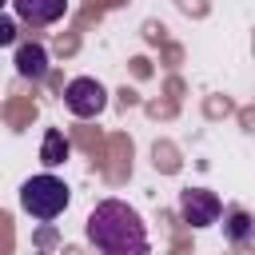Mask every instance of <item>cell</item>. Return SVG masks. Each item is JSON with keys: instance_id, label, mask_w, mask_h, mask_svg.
<instances>
[{"instance_id": "obj_1", "label": "cell", "mask_w": 255, "mask_h": 255, "mask_svg": "<svg viewBox=\"0 0 255 255\" xmlns=\"http://www.w3.org/2000/svg\"><path fill=\"white\" fill-rule=\"evenodd\" d=\"M88 239L104 251V255H143L147 251V231L135 207H128L124 199H104L92 207L88 215Z\"/></svg>"}, {"instance_id": "obj_2", "label": "cell", "mask_w": 255, "mask_h": 255, "mask_svg": "<svg viewBox=\"0 0 255 255\" xmlns=\"http://www.w3.org/2000/svg\"><path fill=\"white\" fill-rule=\"evenodd\" d=\"M68 199H72V191H68V183L64 179H56L52 171H44V175H32V179H24L20 183V207L32 215V219H56L64 207H68Z\"/></svg>"}, {"instance_id": "obj_3", "label": "cell", "mask_w": 255, "mask_h": 255, "mask_svg": "<svg viewBox=\"0 0 255 255\" xmlns=\"http://www.w3.org/2000/svg\"><path fill=\"white\" fill-rule=\"evenodd\" d=\"M64 104H68L72 116L92 120V116H100V112L108 108V92H104L100 80H92V76H76V80L64 88Z\"/></svg>"}, {"instance_id": "obj_4", "label": "cell", "mask_w": 255, "mask_h": 255, "mask_svg": "<svg viewBox=\"0 0 255 255\" xmlns=\"http://www.w3.org/2000/svg\"><path fill=\"white\" fill-rule=\"evenodd\" d=\"M179 215H183L187 227H211V223L223 215V203H219V195L207 191V187H187V191L179 195Z\"/></svg>"}, {"instance_id": "obj_5", "label": "cell", "mask_w": 255, "mask_h": 255, "mask_svg": "<svg viewBox=\"0 0 255 255\" xmlns=\"http://www.w3.org/2000/svg\"><path fill=\"white\" fill-rule=\"evenodd\" d=\"M16 8V16L32 28H44V24H56L64 12H68V0H8Z\"/></svg>"}, {"instance_id": "obj_6", "label": "cell", "mask_w": 255, "mask_h": 255, "mask_svg": "<svg viewBox=\"0 0 255 255\" xmlns=\"http://www.w3.org/2000/svg\"><path fill=\"white\" fill-rule=\"evenodd\" d=\"M16 72L24 80H44L48 76V52L40 44H20L16 48Z\"/></svg>"}, {"instance_id": "obj_7", "label": "cell", "mask_w": 255, "mask_h": 255, "mask_svg": "<svg viewBox=\"0 0 255 255\" xmlns=\"http://www.w3.org/2000/svg\"><path fill=\"white\" fill-rule=\"evenodd\" d=\"M64 159H68V139H64L60 128H48V131H44V147H40V163H44V167H56V163H64Z\"/></svg>"}, {"instance_id": "obj_8", "label": "cell", "mask_w": 255, "mask_h": 255, "mask_svg": "<svg viewBox=\"0 0 255 255\" xmlns=\"http://www.w3.org/2000/svg\"><path fill=\"white\" fill-rule=\"evenodd\" d=\"M251 231H255L251 215H247L243 207H231V211H227V239H231V243H247Z\"/></svg>"}, {"instance_id": "obj_9", "label": "cell", "mask_w": 255, "mask_h": 255, "mask_svg": "<svg viewBox=\"0 0 255 255\" xmlns=\"http://www.w3.org/2000/svg\"><path fill=\"white\" fill-rule=\"evenodd\" d=\"M8 44H16V20L0 12V48H8Z\"/></svg>"}, {"instance_id": "obj_10", "label": "cell", "mask_w": 255, "mask_h": 255, "mask_svg": "<svg viewBox=\"0 0 255 255\" xmlns=\"http://www.w3.org/2000/svg\"><path fill=\"white\" fill-rule=\"evenodd\" d=\"M4 4H8V0H0V8H4Z\"/></svg>"}]
</instances>
